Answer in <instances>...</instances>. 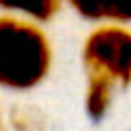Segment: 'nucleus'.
<instances>
[{
  "label": "nucleus",
  "mask_w": 131,
  "mask_h": 131,
  "mask_svg": "<svg viewBox=\"0 0 131 131\" xmlns=\"http://www.w3.org/2000/svg\"><path fill=\"white\" fill-rule=\"evenodd\" d=\"M53 49L41 25L0 12V88L27 92L51 72Z\"/></svg>",
  "instance_id": "obj_1"
},
{
  "label": "nucleus",
  "mask_w": 131,
  "mask_h": 131,
  "mask_svg": "<svg viewBox=\"0 0 131 131\" xmlns=\"http://www.w3.org/2000/svg\"><path fill=\"white\" fill-rule=\"evenodd\" d=\"M86 74H102L117 86L131 84V29L127 25H96L82 43Z\"/></svg>",
  "instance_id": "obj_2"
},
{
  "label": "nucleus",
  "mask_w": 131,
  "mask_h": 131,
  "mask_svg": "<svg viewBox=\"0 0 131 131\" xmlns=\"http://www.w3.org/2000/svg\"><path fill=\"white\" fill-rule=\"evenodd\" d=\"M84 20L96 25H131V0H66Z\"/></svg>",
  "instance_id": "obj_3"
},
{
  "label": "nucleus",
  "mask_w": 131,
  "mask_h": 131,
  "mask_svg": "<svg viewBox=\"0 0 131 131\" xmlns=\"http://www.w3.org/2000/svg\"><path fill=\"white\" fill-rule=\"evenodd\" d=\"M117 88L119 86L102 74H86L84 108H86V115L92 121L104 119V115L108 113V108L113 104V96H115Z\"/></svg>",
  "instance_id": "obj_4"
},
{
  "label": "nucleus",
  "mask_w": 131,
  "mask_h": 131,
  "mask_svg": "<svg viewBox=\"0 0 131 131\" xmlns=\"http://www.w3.org/2000/svg\"><path fill=\"white\" fill-rule=\"evenodd\" d=\"M63 4L66 0H0V12L43 25L53 20Z\"/></svg>",
  "instance_id": "obj_5"
},
{
  "label": "nucleus",
  "mask_w": 131,
  "mask_h": 131,
  "mask_svg": "<svg viewBox=\"0 0 131 131\" xmlns=\"http://www.w3.org/2000/svg\"><path fill=\"white\" fill-rule=\"evenodd\" d=\"M10 125L14 131H45L47 123L43 113L29 108V106H18L10 115Z\"/></svg>",
  "instance_id": "obj_6"
},
{
  "label": "nucleus",
  "mask_w": 131,
  "mask_h": 131,
  "mask_svg": "<svg viewBox=\"0 0 131 131\" xmlns=\"http://www.w3.org/2000/svg\"><path fill=\"white\" fill-rule=\"evenodd\" d=\"M0 131H4V123H2V115H0Z\"/></svg>",
  "instance_id": "obj_7"
}]
</instances>
